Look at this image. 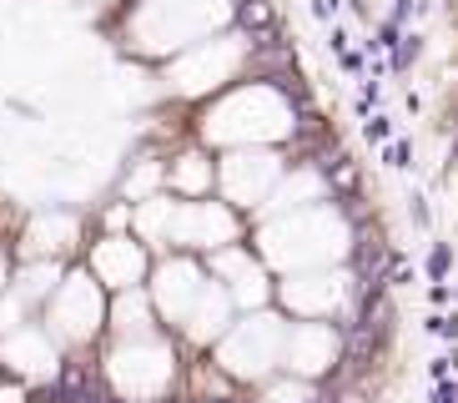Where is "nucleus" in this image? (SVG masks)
<instances>
[{"mask_svg":"<svg viewBox=\"0 0 458 403\" xmlns=\"http://www.w3.org/2000/svg\"><path fill=\"white\" fill-rule=\"evenodd\" d=\"M46 328H51L61 343H71V348H86V343L101 333V293H96V282L86 278V272H71L66 287L51 297Z\"/></svg>","mask_w":458,"mask_h":403,"instance_id":"obj_1","label":"nucleus"},{"mask_svg":"<svg viewBox=\"0 0 458 403\" xmlns=\"http://www.w3.org/2000/svg\"><path fill=\"white\" fill-rule=\"evenodd\" d=\"M141 268H147V257L136 253L126 237H106L91 253V272L106 282V287H116V293H131L136 282H141Z\"/></svg>","mask_w":458,"mask_h":403,"instance_id":"obj_2","label":"nucleus"},{"mask_svg":"<svg viewBox=\"0 0 458 403\" xmlns=\"http://www.w3.org/2000/svg\"><path fill=\"white\" fill-rule=\"evenodd\" d=\"M151 297L147 293H122L111 303V338L116 343H147L151 338Z\"/></svg>","mask_w":458,"mask_h":403,"instance_id":"obj_3","label":"nucleus"},{"mask_svg":"<svg viewBox=\"0 0 458 403\" xmlns=\"http://www.w3.org/2000/svg\"><path fill=\"white\" fill-rule=\"evenodd\" d=\"M448 262H454V257H448V247H433V257H428V278H433V282H444V278H448Z\"/></svg>","mask_w":458,"mask_h":403,"instance_id":"obj_4","label":"nucleus"},{"mask_svg":"<svg viewBox=\"0 0 458 403\" xmlns=\"http://www.w3.org/2000/svg\"><path fill=\"white\" fill-rule=\"evenodd\" d=\"M242 21H247V26H262V21H267V5H262V0H247V5H242Z\"/></svg>","mask_w":458,"mask_h":403,"instance_id":"obj_5","label":"nucleus"},{"mask_svg":"<svg viewBox=\"0 0 458 403\" xmlns=\"http://www.w3.org/2000/svg\"><path fill=\"white\" fill-rule=\"evenodd\" d=\"M428 373H433V383H448V358H433Z\"/></svg>","mask_w":458,"mask_h":403,"instance_id":"obj_6","label":"nucleus"},{"mask_svg":"<svg viewBox=\"0 0 458 403\" xmlns=\"http://www.w3.org/2000/svg\"><path fill=\"white\" fill-rule=\"evenodd\" d=\"M388 161H398V167H408V141H398V147H388Z\"/></svg>","mask_w":458,"mask_h":403,"instance_id":"obj_7","label":"nucleus"}]
</instances>
